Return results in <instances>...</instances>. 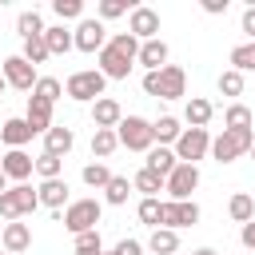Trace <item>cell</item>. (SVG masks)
Returning a JSON list of instances; mask_svg holds the SVG:
<instances>
[{"mask_svg": "<svg viewBox=\"0 0 255 255\" xmlns=\"http://www.w3.org/2000/svg\"><path fill=\"white\" fill-rule=\"evenodd\" d=\"M135 64H143L147 72H159V68L167 64V44H163V40H143V44H139Z\"/></svg>", "mask_w": 255, "mask_h": 255, "instance_id": "20", "label": "cell"}, {"mask_svg": "<svg viewBox=\"0 0 255 255\" xmlns=\"http://www.w3.org/2000/svg\"><path fill=\"white\" fill-rule=\"evenodd\" d=\"M36 195H40V207H52V211L68 207V183L64 179H44L36 187Z\"/></svg>", "mask_w": 255, "mask_h": 255, "instance_id": "19", "label": "cell"}, {"mask_svg": "<svg viewBox=\"0 0 255 255\" xmlns=\"http://www.w3.org/2000/svg\"><path fill=\"white\" fill-rule=\"evenodd\" d=\"M128 8H131L128 0H100V16H96V20H100V24H104V20H116V16H124Z\"/></svg>", "mask_w": 255, "mask_h": 255, "instance_id": "42", "label": "cell"}, {"mask_svg": "<svg viewBox=\"0 0 255 255\" xmlns=\"http://www.w3.org/2000/svg\"><path fill=\"white\" fill-rule=\"evenodd\" d=\"M147 251H155V255H175V251H179V231H171V227H155L151 239H147Z\"/></svg>", "mask_w": 255, "mask_h": 255, "instance_id": "25", "label": "cell"}, {"mask_svg": "<svg viewBox=\"0 0 255 255\" xmlns=\"http://www.w3.org/2000/svg\"><path fill=\"white\" fill-rule=\"evenodd\" d=\"M0 255H8V251H0Z\"/></svg>", "mask_w": 255, "mask_h": 255, "instance_id": "53", "label": "cell"}, {"mask_svg": "<svg viewBox=\"0 0 255 255\" xmlns=\"http://www.w3.org/2000/svg\"><path fill=\"white\" fill-rule=\"evenodd\" d=\"M72 44H76L80 52H88V56H92V52L100 56V48L108 44V28H104L100 20H92V16H84V20L76 24V32H72Z\"/></svg>", "mask_w": 255, "mask_h": 255, "instance_id": "9", "label": "cell"}, {"mask_svg": "<svg viewBox=\"0 0 255 255\" xmlns=\"http://www.w3.org/2000/svg\"><path fill=\"white\" fill-rule=\"evenodd\" d=\"M52 12L60 20H84V0H52Z\"/></svg>", "mask_w": 255, "mask_h": 255, "instance_id": "36", "label": "cell"}, {"mask_svg": "<svg viewBox=\"0 0 255 255\" xmlns=\"http://www.w3.org/2000/svg\"><path fill=\"white\" fill-rule=\"evenodd\" d=\"M227 215H231L235 223H251V219H255V199H251L247 191H235L231 203H227Z\"/></svg>", "mask_w": 255, "mask_h": 255, "instance_id": "29", "label": "cell"}, {"mask_svg": "<svg viewBox=\"0 0 255 255\" xmlns=\"http://www.w3.org/2000/svg\"><path fill=\"white\" fill-rule=\"evenodd\" d=\"M4 88H8V84H4V76H0V96H4Z\"/></svg>", "mask_w": 255, "mask_h": 255, "instance_id": "50", "label": "cell"}, {"mask_svg": "<svg viewBox=\"0 0 255 255\" xmlns=\"http://www.w3.org/2000/svg\"><path fill=\"white\" fill-rule=\"evenodd\" d=\"M60 167H64L60 155H48V151L36 155V175H40V179H60Z\"/></svg>", "mask_w": 255, "mask_h": 255, "instance_id": "34", "label": "cell"}, {"mask_svg": "<svg viewBox=\"0 0 255 255\" xmlns=\"http://www.w3.org/2000/svg\"><path fill=\"white\" fill-rule=\"evenodd\" d=\"M104 76L96 72V68H80V72H72L68 80H64V92H68V100H76V104H96L100 96H104Z\"/></svg>", "mask_w": 255, "mask_h": 255, "instance_id": "3", "label": "cell"}, {"mask_svg": "<svg viewBox=\"0 0 255 255\" xmlns=\"http://www.w3.org/2000/svg\"><path fill=\"white\" fill-rule=\"evenodd\" d=\"M116 139H120V147H128V151H151V147H155L151 124H147L143 116H124L120 128H116Z\"/></svg>", "mask_w": 255, "mask_h": 255, "instance_id": "6", "label": "cell"}, {"mask_svg": "<svg viewBox=\"0 0 255 255\" xmlns=\"http://www.w3.org/2000/svg\"><path fill=\"white\" fill-rule=\"evenodd\" d=\"M199 223V203L195 199H163L159 203V227H195Z\"/></svg>", "mask_w": 255, "mask_h": 255, "instance_id": "7", "label": "cell"}, {"mask_svg": "<svg viewBox=\"0 0 255 255\" xmlns=\"http://www.w3.org/2000/svg\"><path fill=\"white\" fill-rule=\"evenodd\" d=\"M100 215H104V203L100 199H72L64 207V227L72 235H84V231H96Z\"/></svg>", "mask_w": 255, "mask_h": 255, "instance_id": "4", "label": "cell"}, {"mask_svg": "<svg viewBox=\"0 0 255 255\" xmlns=\"http://www.w3.org/2000/svg\"><path fill=\"white\" fill-rule=\"evenodd\" d=\"M191 255H219L215 247H199V251H191Z\"/></svg>", "mask_w": 255, "mask_h": 255, "instance_id": "48", "label": "cell"}, {"mask_svg": "<svg viewBox=\"0 0 255 255\" xmlns=\"http://www.w3.org/2000/svg\"><path fill=\"white\" fill-rule=\"evenodd\" d=\"M16 32L24 36V40H36V36H44V20H40V12L32 8V12H20V20H16Z\"/></svg>", "mask_w": 255, "mask_h": 255, "instance_id": "32", "label": "cell"}, {"mask_svg": "<svg viewBox=\"0 0 255 255\" xmlns=\"http://www.w3.org/2000/svg\"><path fill=\"white\" fill-rule=\"evenodd\" d=\"M211 116H215V104H211V100H203V96H191V100H187V108H183V120H187L191 128H207V124H211Z\"/></svg>", "mask_w": 255, "mask_h": 255, "instance_id": "22", "label": "cell"}, {"mask_svg": "<svg viewBox=\"0 0 255 255\" xmlns=\"http://www.w3.org/2000/svg\"><path fill=\"white\" fill-rule=\"evenodd\" d=\"M4 191H8V179H4V171H0V195H4Z\"/></svg>", "mask_w": 255, "mask_h": 255, "instance_id": "49", "label": "cell"}, {"mask_svg": "<svg viewBox=\"0 0 255 255\" xmlns=\"http://www.w3.org/2000/svg\"><path fill=\"white\" fill-rule=\"evenodd\" d=\"M120 120H124V108H120V100H112V96H100V100L92 104V124H96V128H108V131H116V128H120Z\"/></svg>", "mask_w": 255, "mask_h": 255, "instance_id": "16", "label": "cell"}, {"mask_svg": "<svg viewBox=\"0 0 255 255\" xmlns=\"http://www.w3.org/2000/svg\"><path fill=\"white\" fill-rule=\"evenodd\" d=\"M223 124H227V128H251L255 120H251V108H243V104H231V108L223 112Z\"/></svg>", "mask_w": 255, "mask_h": 255, "instance_id": "38", "label": "cell"}, {"mask_svg": "<svg viewBox=\"0 0 255 255\" xmlns=\"http://www.w3.org/2000/svg\"><path fill=\"white\" fill-rule=\"evenodd\" d=\"M251 143H255V131H251V128H223V131L211 139V159H215V163H231V159H239L243 151H251Z\"/></svg>", "mask_w": 255, "mask_h": 255, "instance_id": "2", "label": "cell"}, {"mask_svg": "<svg viewBox=\"0 0 255 255\" xmlns=\"http://www.w3.org/2000/svg\"><path fill=\"white\" fill-rule=\"evenodd\" d=\"M108 44H112V48H120V52H124V56H131V60H135V56H139V40H135V36H131V32H116V36H112V40H108Z\"/></svg>", "mask_w": 255, "mask_h": 255, "instance_id": "40", "label": "cell"}, {"mask_svg": "<svg viewBox=\"0 0 255 255\" xmlns=\"http://www.w3.org/2000/svg\"><path fill=\"white\" fill-rule=\"evenodd\" d=\"M104 255H116V247H112V251H104Z\"/></svg>", "mask_w": 255, "mask_h": 255, "instance_id": "51", "label": "cell"}, {"mask_svg": "<svg viewBox=\"0 0 255 255\" xmlns=\"http://www.w3.org/2000/svg\"><path fill=\"white\" fill-rule=\"evenodd\" d=\"M32 135H36V131L28 128V120H24V116L4 120V128H0V143H8V151H12V147H24Z\"/></svg>", "mask_w": 255, "mask_h": 255, "instance_id": "18", "label": "cell"}, {"mask_svg": "<svg viewBox=\"0 0 255 255\" xmlns=\"http://www.w3.org/2000/svg\"><path fill=\"white\" fill-rule=\"evenodd\" d=\"M32 96H40V100L56 104V100L64 96V84H60L56 76H40V80H36V88H32Z\"/></svg>", "mask_w": 255, "mask_h": 255, "instance_id": "33", "label": "cell"}, {"mask_svg": "<svg viewBox=\"0 0 255 255\" xmlns=\"http://www.w3.org/2000/svg\"><path fill=\"white\" fill-rule=\"evenodd\" d=\"M195 187H199V167L195 163H175V171L163 179V191L171 199H191Z\"/></svg>", "mask_w": 255, "mask_h": 255, "instance_id": "10", "label": "cell"}, {"mask_svg": "<svg viewBox=\"0 0 255 255\" xmlns=\"http://www.w3.org/2000/svg\"><path fill=\"white\" fill-rule=\"evenodd\" d=\"M36 207H40V195H36V187H28V183H12V187L0 195V215H4L8 223L32 215Z\"/></svg>", "mask_w": 255, "mask_h": 255, "instance_id": "5", "label": "cell"}, {"mask_svg": "<svg viewBox=\"0 0 255 255\" xmlns=\"http://www.w3.org/2000/svg\"><path fill=\"white\" fill-rule=\"evenodd\" d=\"M116 255H143V243L139 239H120L116 243Z\"/></svg>", "mask_w": 255, "mask_h": 255, "instance_id": "44", "label": "cell"}, {"mask_svg": "<svg viewBox=\"0 0 255 255\" xmlns=\"http://www.w3.org/2000/svg\"><path fill=\"white\" fill-rule=\"evenodd\" d=\"M203 12L219 16V12H227V0H203Z\"/></svg>", "mask_w": 255, "mask_h": 255, "instance_id": "47", "label": "cell"}, {"mask_svg": "<svg viewBox=\"0 0 255 255\" xmlns=\"http://www.w3.org/2000/svg\"><path fill=\"white\" fill-rule=\"evenodd\" d=\"M175 163H179V159H175V151H171V147H151L143 167H151L155 175H163V179H167V175L175 171Z\"/></svg>", "mask_w": 255, "mask_h": 255, "instance_id": "26", "label": "cell"}, {"mask_svg": "<svg viewBox=\"0 0 255 255\" xmlns=\"http://www.w3.org/2000/svg\"><path fill=\"white\" fill-rule=\"evenodd\" d=\"M135 215H139V223H147V227H159V199H139Z\"/></svg>", "mask_w": 255, "mask_h": 255, "instance_id": "41", "label": "cell"}, {"mask_svg": "<svg viewBox=\"0 0 255 255\" xmlns=\"http://www.w3.org/2000/svg\"><path fill=\"white\" fill-rule=\"evenodd\" d=\"M0 247H4L8 255L28 251V247H32V227H28V223H20V219L4 223V231H0Z\"/></svg>", "mask_w": 255, "mask_h": 255, "instance_id": "15", "label": "cell"}, {"mask_svg": "<svg viewBox=\"0 0 255 255\" xmlns=\"http://www.w3.org/2000/svg\"><path fill=\"white\" fill-rule=\"evenodd\" d=\"M80 175H84V183H88V187H108V179H112L108 163H100V159H96V163H88Z\"/></svg>", "mask_w": 255, "mask_h": 255, "instance_id": "35", "label": "cell"}, {"mask_svg": "<svg viewBox=\"0 0 255 255\" xmlns=\"http://www.w3.org/2000/svg\"><path fill=\"white\" fill-rule=\"evenodd\" d=\"M219 92H223V96H239V92H243V76L231 72V68L219 72Z\"/></svg>", "mask_w": 255, "mask_h": 255, "instance_id": "43", "label": "cell"}, {"mask_svg": "<svg viewBox=\"0 0 255 255\" xmlns=\"http://www.w3.org/2000/svg\"><path fill=\"white\" fill-rule=\"evenodd\" d=\"M116 147H120L116 131H108V128H96V131H92V155H96L100 163H104V159H108V155H112Z\"/></svg>", "mask_w": 255, "mask_h": 255, "instance_id": "30", "label": "cell"}, {"mask_svg": "<svg viewBox=\"0 0 255 255\" xmlns=\"http://www.w3.org/2000/svg\"><path fill=\"white\" fill-rule=\"evenodd\" d=\"M239 239H243V247H247V251H255V219H251V223H243Z\"/></svg>", "mask_w": 255, "mask_h": 255, "instance_id": "46", "label": "cell"}, {"mask_svg": "<svg viewBox=\"0 0 255 255\" xmlns=\"http://www.w3.org/2000/svg\"><path fill=\"white\" fill-rule=\"evenodd\" d=\"M143 92L155 100H179L187 96V76L179 64H163L159 72H143Z\"/></svg>", "mask_w": 255, "mask_h": 255, "instance_id": "1", "label": "cell"}, {"mask_svg": "<svg viewBox=\"0 0 255 255\" xmlns=\"http://www.w3.org/2000/svg\"><path fill=\"white\" fill-rule=\"evenodd\" d=\"M243 32H247V40H255V4L243 8Z\"/></svg>", "mask_w": 255, "mask_h": 255, "instance_id": "45", "label": "cell"}, {"mask_svg": "<svg viewBox=\"0 0 255 255\" xmlns=\"http://www.w3.org/2000/svg\"><path fill=\"white\" fill-rule=\"evenodd\" d=\"M52 108H56V104H48V100H40V96H28L24 120H28V128H32L36 135H44V131L52 128Z\"/></svg>", "mask_w": 255, "mask_h": 255, "instance_id": "17", "label": "cell"}, {"mask_svg": "<svg viewBox=\"0 0 255 255\" xmlns=\"http://www.w3.org/2000/svg\"><path fill=\"white\" fill-rule=\"evenodd\" d=\"M20 56H24L32 68H36V64H44V60H48V44H44V36H36V40H24V52H20Z\"/></svg>", "mask_w": 255, "mask_h": 255, "instance_id": "37", "label": "cell"}, {"mask_svg": "<svg viewBox=\"0 0 255 255\" xmlns=\"http://www.w3.org/2000/svg\"><path fill=\"white\" fill-rule=\"evenodd\" d=\"M251 155H255V143H251Z\"/></svg>", "mask_w": 255, "mask_h": 255, "instance_id": "52", "label": "cell"}, {"mask_svg": "<svg viewBox=\"0 0 255 255\" xmlns=\"http://www.w3.org/2000/svg\"><path fill=\"white\" fill-rule=\"evenodd\" d=\"M179 131H183V128H179V120H175V116H159V120L151 124V139H155L159 147H163V143H175V139H179Z\"/></svg>", "mask_w": 255, "mask_h": 255, "instance_id": "27", "label": "cell"}, {"mask_svg": "<svg viewBox=\"0 0 255 255\" xmlns=\"http://www.w3.org/2000/svg\"><path fill=\"white\" fill-rule=\"evenodd\" d=\"M131 64H135L131 56H124V52L112 48V44H104V48H100V68H96V72H100L104 80H128Z\"/></svg>", "mask_w": 255, "mask_h": 255, "instance_id": "13", "label": "cell"}, {"mask_svg": "<svg viewBox=\"0 0 255 255\" xmlns=\"http://www.w3.org/2000/svg\"><path fill=\"white\" fill-rule=\"evenodd\" d=\"M44 44H48V56H68L76 44H72V32L64 28V24H56V28H44Z\"/></svg>", "mask_w": 255, "mask_h": 255, "instance_id": "23", "label": "cell"}, {"mask_svg": "<svg viewBox=\"0 0 255 255\" xmlns=\"http://www.w3.org/2000/svg\"><path fill=\"white\" fill-rule=\"evenodd\" d=\"M76 255H104L100 231H84V235H76Z\"/></svg>", "mask_w": 255, "mask_h": 255, "instance_id": "39", "label": "cell"}, {"mask_svg": "<svg viewBox=\"0 0 255 255\" xmlns=\"http://www.w3.org/2000/svg\"><path fill=\"white\" fill-rule=\"evenodd\" d=\"M171 151H175L179 163H195V159H203V155L211 151V135H207V128H183Z\"/></svg>", "mask_w": 255, "mask_h": 255, "instance_id": "8", "label": "cell"}, {"mask_svg": "<svg viewBox=\"0 0 255 255\" xmlns=\"http://www.w3.org/2000/svg\"><path fill=\"white\" fill-rule=\"evenodd\" d=\"M128 32L143 44V40H159V12L155 8H143V4H135L131 8V16H128Z\"/></svg>", "mask_w": 255, "mask_h": 255, "instance_id": "12", "label": "cell"}, {"mask_svg": "<svg viewBox=\"0 0 255 255\" xmlns=\"http://www.w3.org/2000/svg\"><path fill=\"white\" fill-rule=\"evenodd\" d=\"M0 171H4V179L24 183V179L36 171V159H32L24 147H12V151H4V155H0Z\"/></svg>", "mask_w": 255, "mask_h": 255, "instance_id": "14", "label": "cell"}, {"mask_svg": "<svg viewBox=\"0 0 255 255\" xmlns=\"http://www.w3.org/2000/svg\"><path fill=\"white\" fill-rule=\"evenodd\" d=\"M72 143H76L72 128H56V124H52V128L44 131V151H48V155H60V159H64V155L72 151Z\"/></svg>", "mask_w": 255, "mask_h": 255, "instance_id": "21", "label": "cell"}, {"mask_svg": "<svg viewBox=\"0 0 255 255\" xmlns=\"http://www.w3.org/2000/svg\"><path fill=\"white\" fill-rule=\"evenodd\" d=\"M131 191H135V187H131V179H128V175H112V179H108V187H104V199H108L112 207H124Z\"/></svg>", "mask_w": 255, "mask_h": 255, "instance_id": "28", "label": "cell"}, {"mask_svg": "<svg viewBox=\"0 0 255 255\" xmlns=\"http://www.w3.org/2000/svg\"><path fill=\"white\" fill-rule=\"evenodd\" d=\"M0 76H4V84H8V88H16V92H32V88H36V80H40V76H36V68H32L24 56H8Z\"/></svg>", "mask_w": 255, "mask_h": 255, "instance_id": "11", "label": "cell"}, {"mask_svg": "<svg viewBox=\"0 0 255 255\" xmlns=\"http://www.w3.org/2000/svg\"><path fill=\"white\" fill-rule=\"evenodd\" d=\"M231 72H255V40H247V44H239V48H231Z\"/></svg>", "mask_w": 255, "mask_h": 255, "instance_id": "31", "label": "cell"}, {"mask_svg": "<svg viewBox=\"0 0 255 255\" xmlns=\"http://www.w3.org/2000/svg\"><path fill=\"white\" fill-rule=\"evenodd\" d=\"M131 187L143 191V199H159V191H163V175H155L151 167H139V171L131 175Z\"/></svg>", "mask_w": 255, "mask_h": 255, "instance_id": "24", "label": "cell"}]
</instances>
